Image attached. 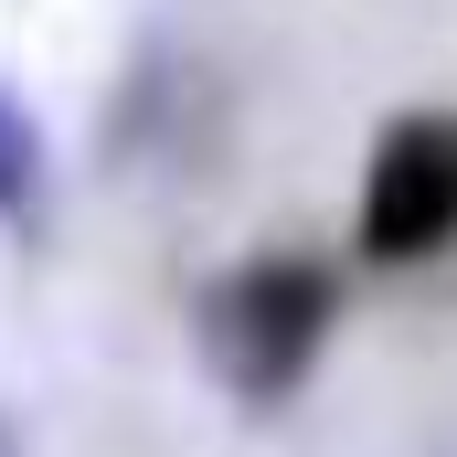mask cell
Listing matches in <instances>:
<instances>
[{"label": "cell", "instance_id": "6da1fadb", "mask_svg": "<svg viewBox=\"0 0 457 457\" xmlns=\"http://www.w3.org/2000/svg\"><path fill=\"white\" fill-rule=\"evenodd\" d=\"M330 320H341V277L330 266H309V255H255V266H234L224 298H213V361L234 372V394H287L320 341H330Z\"/></svg>", "mask_w": 457, "mask_h": 457}, {"label": "cell", "instance_id": "7a4b0ae2", "mask_svg": "<svg viewBox=\"0 0 457 457\" xmlns=\"http://www.w3.org/2000/svg\"><path fill=\"white\" fill-rule=\"evenodd\" d=\"M351 245L372 266H426V255L457 245V117L447 107H415V117H394L372 138Z\"/></svg>", "mask_w": 457, "mask_h": 457}]
</instances>
